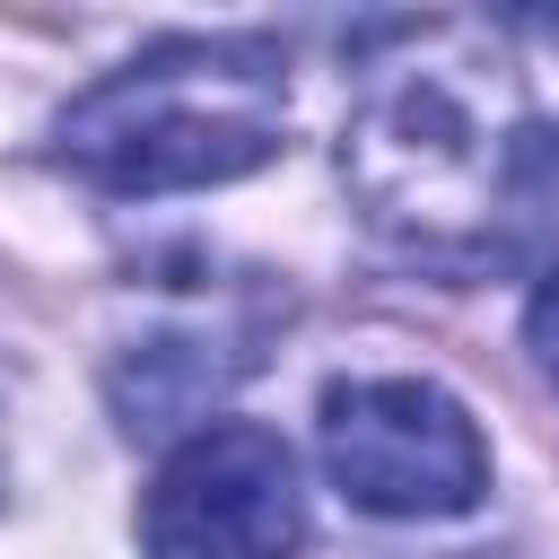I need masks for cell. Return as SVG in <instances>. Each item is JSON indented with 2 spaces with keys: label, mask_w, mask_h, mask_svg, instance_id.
Masks as SVG:
<instances>
[{
  "label": "cell",
  "mask_w": 559,
  "mask_h": 559,
  "mask_svg": "<svg viewBox=\"0 0 559 559\" xmlns=\"http://www.w3.org/2000/svg\"><path fill=\"white\" fill-rule=\"evenodd\" d=\"M402 44L411 52L367 70V96L341 131V175L384 236L454 253L489 236V218H507L533 122L507 61L463 26H402Z\"/></svg>",
  "instance_id": "cell-1"
},
{
  "label": "cell",
  "mask_w": 559,
  "mask_h": 559,
  "mask_svg": "<svg viewBox=\"0 0 559 559\" xmlns=\"http://www.w3.org/2000/svg\"><path fill=\"white\" fill-rule=\"evenodd\" d=\"M288 140V61L253 35H175L61 114V166L114 201L201 192L271 166Z\"/></svg>",
  "instance_id": "cell-2"
},
{
  "label": "cell",
  "mask_w": 559,
  "mask_h": 559,
  "mask_svg": "<svg viewBox=\"0 0 559 559\" xmlns=\"http://www.w3.org/2000/svg\"><path fill=\"white\" fill-rule=\"evenodd\" d=\"M323 472L358 515H463L489 489L472 411L428 376H349L323 393Z\"/></svg>",
  "instance_id": "cell-3"
},
{
  "label": "cell",
  "mask_w": 559,
  "mask_h": 559,
  "mask_svg": "<svg viewBox=\"0 0 559 559\" xmlns=\"http://www.w3.org/2000/svg\"><path fill=\"white\" fill-rule=\"evenodd\" d=\"M140 550L148 559H297L306 550L297 454L253 419L192 428L140 507Z\"/></svg>",
  "instance_id": "cell-4"
},
{
  "label": "cell",
  "mask_w": 559,
  "mask_h": 559,
  "mask_svg": "<svg viewBox=\"0 0 559 559\" xmlns=\"http://www.w3.org/2000/svg\"><path fill=\"white\" fill-rule=\"evenodd\" d=\"M524 349H533V367L559 384V271L533 288V306H524Z\"/></svg>",
  "instance_id": "cell-5"
},
{
  "label": "cell",
  "mask_w": 559,
  "mask_h": 559,
  "mask_svg": "<svg viewBox=\"0 0 559 559\" xmlns=\"http://www.w3.org/2000/svg\"><path fill=\"white\" fill-rule=\"evenodd\" d=\"M0 480H9V437H0Z\"/></svg>",
  "instance_id": "cell-6"
}]
</instances>
